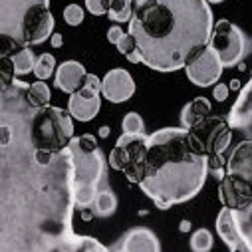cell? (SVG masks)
<instances>
[{
	"mask_svg": "<svg viewBox=\"0 0 252 252\" xmlns=\"http://www.w3.org/2000/svg\"><path fill=\"white\" fill-rule=\"evenodd\" d=\"M8 143H10V127L2 125V147H6Z\"/></svg>",
	"mask_w": 252,
	"mask_h": 252,
	"instance_id": "obj_34",
	"label": "cell"
},
{
	"mask_svg": "<svg viewBox=\"0 0 252 252\" xmlns=\"http://www.w3.org/2000/svg\"><path fill=\"white\" fill-rule=\"evenodd\" d=\"M135 94V82L131 74L123 68L109 70L101 80V95L111 103H123Z\"/></svg>",
	"mask_w": 252,
	"mask_h": 252,
	"instance_id": "obj_12",
	"label": "cell"
},
{
	"mask_svg": "<svg viewBox=\"0 0 252 252\" xmlns=\"http://www.w3.org/2000/svg\"><path fill=\"white\" fill-rule=\"evenodd\" d=\"M84 2H86V8H88L90 14H94V16H103V14H107V8H105V4H103V0H84Z\"/></svg>",
	"mask_w": 252,
	"mask_h": 252,
	"instance_id": "obj_29",
	"label": "cell"
},
{
	"mask_svg": "<svg viewBox=\"0 0 252 252\" xmlns=\"http://www.w3.org/2000/svg\"><path fill=\"white\" fill-rule=\"evenodd\" d=\"M84 16H86V12L80 4H68L64 8V20L68 26H80L84 22Z\"/></svg>",
	"mask_w": 252,
	"mask_h": 252,
	"instance_id": "obj_25",
	"label": "cell"
},
{
	"mask_svg": "<svg viewBox=\"0 0 252 252\" xmlns=\"http://www.w3.org/2000/svg\"><path fill=\"white\" fill-rule=\"evenodd\" d=\"M217 230L219 236L224 240V244L234 252H252V244L248 242L238 219L236 211L230 207H222L217 217Z\"/></svg>",
	"mask_w": 252,
	"mask_h": 252,
	"instance_id": "obj_11",
	"label": "cell"
},
{
	"mask_svg": "<svg viewBox=\"0 0 252 252\" xmlns=\"http://www.w3.org/2000/svg\"><path fill=\"white\" fill-rule=\"evenodd\" d=\"M209 46L219 54L224 68H232L244 56V34L238 26H234L230 20H219L213 26V34L209 40Z\"/></svg>",
	"mask_w": 252,
	"mask_h": 252,
	"instance_id": "obj_9",
	"label": "cell"
},
{
	"mask_svg": "<svg viewBox=\"0 0 252 252\" xmlns=\"http://www.w3.org/2000/svg\"><path fill=\"white\" fill-rule=\"evenodd\" d=\"M207 2H211V4H220V2H224V0H207Z\"/></svg>",
	"mask_w": 252,
	"mask_h": 252,
	"instance_id": "obj_38",
	"label": "cell"
},
{
	"mask_svg": "<svg viewBox=\"0 0 252 252\" xmlns=\"http://www.w3.org/2000/svg\"><path fill=\"white\" fill-rule=\"evenodd\" d=\"M191 248L195 252H207L213 248V234L207 228H199L191 236Z\"/></svg>",
	"mask_w": 252,
	"mask_h": 252,
	"instance_id": "obj_24",
	"label": "cell"
},
{
	"mask_svg": "<svg viewBox=\"0 0 252 252\" xmlns=\"http://www.w3.org/2000/svg\"><path fill=\"white\" fill-rule=\"evenodd\" d=\"M50 44H52V48H62V46H64V38H62V34L54 32L52 38H50Z\"/></svg>",
	"mask_w": 252,
	"mask_h": 252,
	"instance_id": "obj_33",
	"label": "cell"
},
{
	"mask_svg": "<svg viewBox=\"0 0 252 252\" xmlns=\"http://www.w3.org/2000/svg\"><path fill=\"white\" fill-rule=\"evenodd\" d=\"M213 26L207 0H133L129 32L141 64L155 72L183 70L209 46Z\"/></svg>",
	"mask_w": 252,
	"mask_h": 252,
	"instance_id": "obj_1",
	"label": "cell"
},
{
	"mask_svg": "<svg viewBox=\"0 0 252 252\" xmlns=\"http://www.w3.org/2000/svg\"><path fill=\"white\" fill-rule=\"evenodd\" d=\"M187 131H189V141H191L193 149L207 157L224 153L232 141L230 121L224 117H219V115L203 117L201 121L191 125Z\"/></svg>",
	"mask_w": 252,
	"mask_h": 252,
	"instance_id": "obj_8",
	"label": "cell"
},
{
	"mask_svg": "<svg viewBox=\"0 0 252 252\" xmlns=\"http://www.w3.org/2000/svg\"><path fill=\"white\" fill-rule=\"evenodd\" d=\"M70 157V191L72 203L78 209H88L94 205L99 183L105 171V159L92 133L78 135L66 147Z\"/></svg>",
	"mask_w": 252,
	"mask_h": 252,
	"instance_id": "obj_4",
	"label": "cell"
},
{
	"mask_svg": "<svg viewBox=\"0 0 252 252\" xmlns=\"http://www.w3.org/2000/svg\"><path fill=\"white\" fill-rule=\"evenodd\" d=\"M101 92H94L90 88H82L74 94H70V99H68V111L72 113V117L76 121H82V123H88L92 121L97 113H99V107H101V97H99Z\"/></svg>",
	"mask_w": 252,
	"mask_h": 252,
	"instance_id": "obj_13",
	"label": "cell"
},
{
	"mask_svg": "<svg viewBox=\"0 0 252 252\" xmlns=\"http://www.w3.org/2000/svg\"><path fill=\"white\" fill-rule=\"evenodd\" d=\"M103 4L113 22H129L133 16V0H103Z\"/></svg>",
	"mask_w": 252,
	"mask_h": 252,
	"instance_id": "obj_17",
	"label": "cell"
},
{
	"mask_svg": "<svg viewBox=\"0 0 252 252\" xmlns=\"http://www.w3.org/2000/svg\"><path fill=\"white\" fill-rule=\"evenodd\" d=\"M211 111H213V105H211V101L207 97H195L193 101H189L183 107V111H181V125L185 129H189L191 125H195L203 117L211 115Z\"/></svg>",
	"mask_w": 252,
	"mask_h": 252,
	"instance_id": "obj_16",
	"label": "cell"
},
{
	"mask_svg": "<svg viewBox=\"0 0 252 252\" xmlns=\"http://www.w3.org/2000/svg\"><path fill=\"white\" fill-rule=\"evenodd\" d=\"M230 111L240 121H252V78L240 90V95H238V99H236V103L232 105Z\"/></svg>",
	"mask_w": 252,
	"mask_h": 252,
	"instance_id": "obj_19",
	"label": "cell"
},
{
	"mask_svg": "<svg viewBox=\"0 0 252 252\" xmlns=\"http://www.w3.org/2000/svg\"><path fill=\"white\" fill-rule=\"evenodd\" d=\"M222 70H224L222 62L211 46H207L197 58H193L185 66L187 78L191 80V84H195L199 88H209V86L219 84V80L222 76Z\"/></svg>",
	"mask_w": 252,
	"mask_h": 252,
	"instance_id": "obj_10",
	"label": "cell"
},
{
	"mask_svg": "<svg viewBox=\"0 0 252 252\" xmlns=\"http://www.w3.org/2000/svg\"><path fill=\"white\" fill-rule=\"evenodd\" d=\"M86 88H90V90H94V92H101V80L95 76V74H88L86 76V84H84Z\"/></svg>",
	"mask_w": 252,
	"mask_h": 252,
	"instance_id": "obj_32",
	"label": "cell"
},
{
	"mask_svg": "<svg viewBox=\"0 0 252 252\" xmlns=\"http://www.w3.org/2000/svg\"><path fill=\"white\" fill-rule=\"evenodd\" d=\"M117 248L123 252H161V242L155 236V232L139 226L125 234Z\"/></svg>",
	"mask_w": 252,
	"mask_h": 252,
	"instance_id": "obj_15",
	"label": "cell"
},
{
	"mask_svg": "<svg viewBox=\"0 0 252 252\" xmlns=\"http://www.w3.org/2000/svg\"><path fill=\"white\" fill-rule=\"evenodd\" d=\"M147 139L149 135L145 133H123L117 141L115 147L111 149L107 163L111 169L119 171L125 175L129 183L139 185L143 179V169H145V157H147Z\"/></svg>",
	"mask_w": 252,
	"mask_h": 252,
	"instance_id": "obj_7",
	"label": "cell"
},
{
	"mask_svg": "<svg viewBox=\"0 0 252 252\" xmlns=\"http://www.w3.org/2000/svg\"><path fill=\"white\" fill-rule=\"evenodd\" d=\"M109 131H111V129L107 127V125H103V127H99V137H101V139L109 137Z\"/></svg>",
	"mask_w": 252,
	"mask_h": 252,
	"instance_id": "obj_36",
	"label": "cell"
},
{
	"mask_svg": "<svg viewBox=\"0 0 252 252\" xmlns=\"http://www.w3.org/2000/svg\"><path fill=\"white\" fill-rule=\"evenodd\" d=\"M10 60H12V72H14V76H26V74L34 72L38 58L34 56V52L30 48H20L18 52H14L10 56Z\"/></svg>",
	"mask_w": 252,
	"mask_h": 252,
	"instance_id": "obj_18",
	"label": "cell"
},
{
	"mask_svg": "<svg viewBox=\"0 0 252 252\" xmlns=\"http://www.w3.org/2000/svg\"><path fill=\"white\" fill-rule=\"evenodd\" d=\"M74 139V117L68 109L46 105L36 109L30 121V143L34 149L62 153Z\"/></svg>",
	"mask_w": 252,
	"mask_h": 252,
	"instance_id": "obj_6",
	"label": "cell"
},
{
	"mask_svg": "<svg viewBox=\"0 0 252 252\" xmlns=\"http://www.w3.org/2000/svg\"><path fill=\"white\" fill-rule=\"evenodd\" d=\"M179 230H181V232H189V230H191V222H189V220H181Z\"/></svg>",
	"mask_w": 252,
	"mask_h": 252,
	"instance_id": "obj_35",
	"label": "cell"
},
{
	"mask_svg": "<svg viewBox=\"0 0 252 252\" xmlns=\"http://www.w3.org/2000/svg\"><path fill=\"white\" fill-rule=\"evenodd\" d=\"M56 157H58V153H52L46 149H34V163L38 167H50Z\"/></svg>",
	"mask_w": 252,
	"mask_h": 252,
	"instance_id": "obj_28",
	"label": "cell"
},
{
	"mask_svg": "<svg viewBox=\"0 0 252 252\" xmlns=\"http://www.w3.org/2000/svg\"><path fill=\"white\" fill-rule=\"evenodd\" d=\"M56 58L52 54H40L38 60H36V68H34V76L38 80H48L56 74Z\"/></svg>",
	"mask_w": 252,
	"mask_h": 252,
	"instance_id": "obj_22",
	"label": "cell"
},
{
	"mask_svg": "<svg viewBox=\"0 0 252 252\" xmlns=\"http://www.w3.org/2000/svg\"><path fill=\"white\" fill-rule=\"evenodd\" d=\"M115 48H117V52L119 54H123L125 58H127L129 54H133V52H137V42H135V36L131 34V32H125L123 34V38L115 44Z\"/></svg>",
	"mask_w": 252,
	"mask_h": 252,
	"instance_id": "obj_27",
	"label": "cell"
},
{
	"mask_svg": "<svg viewBox=\"0 0 252 252\" xmlns=\"http://www.w3.org/2000/svg\"><path fill=\"white\" fill-rule=\"evenodd\" d=\"M228 92H230V88L226 86V84H215V90H213V95H215V99L217 101H224L226 97H228Z\"/></svg>",
	"mask_w": 252,
	"mask_h": 252,
	"instance_id": "obj_30",
	"label": "cell"
},
{
	"mask_svg": "<svg viewBox=\"0 0 252 252\" xmlns=\"http://www.w3.org/2000/svg\"><path fill=\"white\" fill-rule=\"evenodd\" d=\"M86 76H88V72H86L82 62L68 60V62H62V64L58 66V70L54 74V84L60 92L74 94V92L84 88Z\"/></svg>",
	"mask_w": 252,
	"mask_h": 252,
	"instance_id": "obj_14",
	"label": "cell"
},
{
	"mask_svg": "<svg viewBox=\"0 0 252 252\" xmlns=\"http://www.w3.org/2000/svg\"><path fill=\"white\" fill-rule=\"evenodd\" d=\"M121 129H123V133H131V135L143 133V129H145L143 117L137 111H129L127 115L123 117V121H121Z\"/></svg>",
	"mask_w": 252,
	"mask_h": 252,
	"instance_id": "obj_23",
	"label": "cell"
},
{
	"mask_svg": "<svg viewBox=\"0 0 252 252\" xmlns=\"http://www.w3.org/2000/svg\"><path fill=\"white\" fill-rule=\"evenodd\" d=\"M228 88H230L232 92H234V90H240V82H238V80H232V82L228 84Z\"/></svg>",
	"mask_w": 252,
	"mask_h": 252,
	"instance_id": "obj_37",
	"label": "cell"
},
{
	"mask_svg": "<svg viewBox=\"0 0 252 252\" xmlns=\"http://www.w3.org/2000/svg\"><path fill=\"white\" fill-rule=\"evenodd\" d=\"M219 199L236 213L252 205V139L240 141L226 159L224 177L219 185Z\"/></svg>",
	"mask_w": 252,
	"mask_h": 252,
	"instance_id": "obj_5",
	"label": "cell"
},
{
	"mask_svg": "<svg viewBox=\"0 0 252 252\" xmlns=\"http://www.w3.org/2000/svg\"><path fill=\"white\" fill-rule=\"evenodd\" d=\"M74 250H97V252H105V246L101 242H97L92 236H74Z\"/></svg>",
	"mask_w": 252,
	"mask_h": 252,
	"instance_id": "obj_26",
	"label": "cell"
},
{
	"mask_svg": "<svg viewBox=\"0 0 252 252\" xmlns=\"http://www.w3.org/2000/svg\"><path fill=\"white\" fill-rule=\"evenodd\" d=\"M54 34L50 0H0L2 56L42 44Z\"/></svg>",
	"mask_w": 252,
	"mask_h": 252,
	"instance_id": "obj_3",
	"label": "cell"
},
{
	"mask_svg": "<svg viewBox=\"0 0 252 252\" xmlns=\"http://www.w3.org/2000/svg\"><path fill=\"white\" fill-rule=\"evenodd\" d=\"M123 34H125L123 28H119V26L115 24V26H111V28L107 30V42H109V44H117V42L123 38Z\"/></svg>",
	"mask_w": 252,
	"mask_h": 252,
	"instance_id": "obj_31",
	"label": "cell"
},
{
	"mask_svg": "<svg viewBox=\"0 0 252 252\" xmlns=\"http://www.w3.org/2000/svg\"><path fill=\"white\" fill-rule=\"evenodd\" d=\"M26 99H28V103H30L32 107H36V109L50 105V99H52L50 86H48L44 80H38V82L30 84L28 90H26Z\"/></svg>",
	"mask_w": 252,
	"mask_h": 252,
	"instance_id": "obj_20",
	"label": "cell"
},
{
	"mask_svg": "<svg viewBox=\"0 0 252 252\" xmlns=\"http://www.w3.org/2000/svg\"><path fill=\"white\" fill-rule=\"evenodd\" d=\"M209 171V157L193 149L189 131L183 125L163 127L147 139V157L139 189L157 209L165 211L197 197Z\"/></svg>",
	"mask_w": 252,
	"mask_h": 252,
	"instance_id": "obj_2",
	"label": "cell"
},
{
	"mask_svg": "<svg viewBox=\"0 0 252 252\" xmlns=\"http://www.w3.org/2000/svg\"><path fill=\"white\" fill-rule=\"evenodd\" d=\"M94 209H95V215H99V217H111L117 209L115 195L111 191H99L94 201Z\"/></svg>",
	"mask_w": 252,
	"mask_h": 252,
	"instance_id": "obj_21",
	"label": "cell"
}]
</instances>
